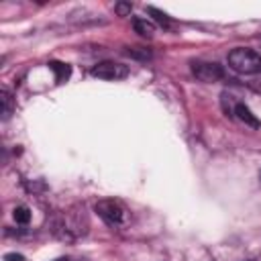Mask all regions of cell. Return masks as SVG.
Returning <instances> with one entry per match:
<instances>
[{"label":"cell","instance_id":"cell-3","mask_svg":"<svg viewBox=\"0 0 261 261\" xmlns=\"http://www.w3.org/2000/svg\"><path fill=\"white\" fill-rule=\"evenodd\" d=\"M192 73L200 82H206V84H212V82H218V80L224 77L222 65H218L214 61H194L192 63Z\"/></svg>","mask_w":261,"mask_h":261},{"label":"cell","instance_id":"cell-2","mask_svg":"<svg viewBox=\"0 0 261 261\" xmlns=\"http://www.w3.org/2000/svg\"><path fill=\"white\" fill-rule=\"evenodd\" d=\"M94 210H96L98 216H100L106 224H110V226H122V224L126 222V216H128V214H126V208H124L118 200H110V198L96 202Z\"/></svg>","mask_w":261,"mask_h":261},{"label":"cell","instance_id":"cell-9","mask_svg":"<svg viewBox=\"0 0 261 261\" xmlns=\"http://www.w3.org/2000/svg\"><path fill=\"white\" fill-rule=\"evenodd\" d=\"M12 216H14V220L18 224H27L31 220V210H29V206H16L12 210Z\"/></svg>","mask_w":261,"mask_h":261},{"label":"cell","instance_id":"cell-13","mask_svg":"<svg viewBox=\"0 0 261 261\" xmlns=\"http://www.w3.org/2000/svg\"><path fill=\"white\" fill-rule=\"evenodd\" d=\"M55 261H67V259H55Z\"/></svg>","mask_w":261,"mask_h":261},{"label":"cell","instance_id":"cell-6","mask_svg":"<svg viewBox=\"0 0 261 261\" xmlns=\"http://www.w3.org/2000/svg\"><path fill=\"white\" fill-rule=\"evenodd\" d=\"M133 29L141 37H153V33H155V24L151 20H147V18H135L133 20Z\"/></svg>","mask_w":261,"mask_h":261},{"label":"cell","instance_id":"cell-7","mask_svg":"<svg viewBox=\"0 0 261 261\" xmlns=\"http://www.w3.org/2000/svg\"><path fill=\"white\" fill-rule=\"evenodd\" d=\"M0 102H2V118L8 120L12 110H14V100H12V94L6 88H2V92H0Z\"/></svg>","mask_w":261,"mask_h":261},{"label":"cell","instance_id":"cell-12","mask_svg":"<svg viewBox=\"0 0 261 261\" xmlns=\"http://www.w3.org/2000/svg\"><path fill=\"white\" fill-rule=\"evenodd\" d=\"M4 261H24V255H20V253H6Z\"/></svg>","mask_w":261,"mask_h":261},{"label":"cell","instance_id":"cell-11","mask_svg":"<svg viewBox=\"0 0 261 261\" xmlns=\"http://www.w3.org/2000/svg\"><path fill=\"white\" fill-rule=\"evenodd\" d=\"M130 8H133V6H130L128 2H118V4H116V12H118L120 16H126V14L130 12Z\"/></svg>","mask_w":261,"mask_h":261},{"label":"cell","instance_id":"cell-8","mask_svg":"<svg viewBox=\"0 0 261 261\" xmlns=\"http://www.w3.org/2000/svg\"><path fill=\"white\" fill-rule=\"evenodd\" d=\"M49 67L55 71V75H57V80L59 82H63V80H67L69 77V73H71V67L67 65V63H59V61H51L49 63Z\"/></svg>","mask_w":261,"mask_h":261},{"label":"cell","instance_id":"cell-1","mask_svg":"<svg viewBox=\"0 0 261 261\" xmlns=\"http://www.w3.org/2000/svg\"><path fill=\"white\" fill-rule=\"evenodd\" d=\"M228 65L237 73H257L261 71V55L247 47H237L228 53Z\"/></svg>","mask_w":261,"mask_h":261},{"label":"cell","instance_id":"cell-10","mask_svg":"<svg viewBox=\"0 0 261 261\" xmlns=\"http://www.w3.org/2000/svg\"><path fill=\"white\" fill-rule=\"evenodd\" d=\"M147 12H149V14H153V16H155V20H159L161 24H169V18H167L161 10H157L155 6H149V8H147Z\"/></svg>","mask_w":261,"mask_h":261},{"label":"cell","instance_id":"cell-4","mask_svg":"<svg viewBox=\"0 0 261 261\" xmlns=\"http://www.w3.org/2000/svg\"><path fill=\"white\" fill-rule=\"evenodd\" d=\"M92 75L100 80H122L128 75V67L116 61H100L92 67Z\"/></svg>","mask_w":261,"mask_h":261},{"label":"cell","instance_id":"cell-5","mask_svg":"<svg viewBox=\"0 0 261 261\" xmlns=\"http://www.w3.org/2000/svg\"><path fill=\"white\" fill-rule=\"evenodd\" d=\"M234 114H237V118L241 120V122H245L247 126H251V128H259L261 126V122H259V118L249 110V106H245V104H237L234 106Z\"/></svg>","mask_w":261,"mask_h":261}]
</instances>
